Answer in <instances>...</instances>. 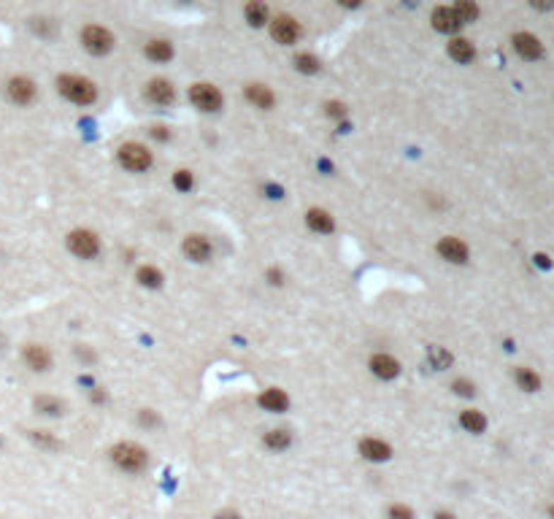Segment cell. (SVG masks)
I'll list each match as a JSON object with an SVG mask.
<instances>
[{"label": "cell", "instance_id": "cell-1", "mask_svg": "<svg viewBox=\"0 0 554 519\" xmlns=\"http://www.w3.org/2000/svg\"><path fill=\"white\" fill-rule=\"evenodd\" d=\"M57 92L62 98H68L71 103H76V106H90L98 98V90H95L93 81L84 76H73V74L57 76Z\"/></svg>", "mask_w": 554, "mask_h": 519}, {"label": "cell", "instance_id": "cell-2", "mask_svg": "<svg viewBox=\"0 0 554 519\" xmlns=\"http://www.w3.org/2000/svg\"><path fill=\"white\" fill-rule=\"evenodd\" d=\"M111 460H114L122 471H130V474H138V471H143V468L149 465V455H146V449L138 446V443H133V441L117 443V446L111 449Z\"/></svg>", "mask_w": 554, "mask_h": 519}, {"label": "cell", "instance_id": "cell-3", "mask_svg": "<svg viewBox=\"0 0 554 519\" xmlns=\"http://www.w3.org/2000/svg\"><path fill=\"white\" fill-rule=\"evenodd\" d=\"M119 163H122L127 170H133V173H141V170L152 168V152L143 146V144H136V141H130V144H122L119 146Z\"/></svg>", "mask_w": 554, "mask_h": 519}, {"label": "cell", "instance_id": "cell-4", "mask_svg": "<svg viewBox=\"0 0 554 519\" xmlns=\"http://www.w3.org/2000/svg\"><path fill=\"white\" fill-rule=\"evenodd\" d=\"M81 44L84 49L90 52V54H108L111 49H114V35L103 28V25H87L84 30H81Z\"/></svg>", "mask_w": 554, "mask_h": 519}, {"label": "cell", "instance_id": "cell-5", "mask_svg": "<svg viewBox=\"0 0 554 519\" xmlns=\"http://www.w3.org/2000/svg\"><path fill=\"white\" fill-rule=\"evenodd\" d=\"M68 249L81 260H93L98 257V252H100V241H98V235H95L93 230H73L71 235H68Z\"/></svg>", "mask_w": 554, "mask_h": 519}, {"label": "cell", "instance_id": "cell-6", "mask_svg": "<svg viewBox=\"0 0 554 519\" xmlns=\"http://www.w3.org/2000/svg\"><path fill=\"white\" fill-rule=\"evenodd\" d=\"M189 100L201 108V111H219L222 108V92L216 90L214 84L201 81V84H192L189 87Z\"/></svg>", "mask_w": 554, "mask_h": 519}, {"label": "cell", "instance_id": "cell-7", "mask_svg": "<svg viewBox=\"0 0 554 519\" xmlns=\"http://www.w3.org/2000/svg\"><path fill=\"white\" fill-rule=\"evenodd\" d=\"M271 35H273V41H278V44L290 46L300 38V25L295 22L293 16L278 14L276 19L271 22Z\"/></svg>", "mask_w": 554, "mask_h": 519}, {"label": "cell", "instance_id": "cell-8", "mask_svg": "<svg viewBox=\"0 0 554 519\" xmlns=\"http://www.w3.org/2000/svg\"><path fill=\"white\" fill-rule=\"evenodd\" d=\"M6 92H8V98L14 100L16 106H28V103H33V98H35V84L28 76H14L8 78Z\"/></svg>", "mask_w": 554, "mask_h": 519}, {"label": "cell", "instance_id": "cell-9", "mask_svg": "<svg viewBox=\"0 0 554 519\" xmlns=\"http://www.w3.org/2000/svg\"><path fill=\"white\" fill-rule=\"evenodd\" d=\"M511 44H514L517 54H519L522 60H541V57H543V44H541L533 33H517V35L511 38Z\"/></svg>", "mask_w": 554, "mask_h": 519}, {"label": "cell", "instance_id": "cell-10", "mask_svg": "<svg viewBox=\"0 0 554 519\" xmlns=\"http://www.w3.org/2000/svg\"><path fill=\"white\" fill-rule=\"evenodd\" d=\"M438 255L449 262H454V265H465L468 262V246L462 244L460 238H454V235H447V238H441L438 241Z\"/></svg>", "mask_w": 554, "mask_h": 519}, {"label": "cell", "instance_id": "cell-11", "mask_svg": "<svg viewBox=\"0 0 554 519\" xmlns=\"http://www.w3.org/2000/svg\"><path fill=\"white\" fill-rule=\"evenodd\" d=\"M182 249H184V255L192 260V262H206V260L211 257V241H208L206 235H201V233L187 235Z\"/></svg>", "mask_w": 554, "mask_h": 519}, {"label": "cell", "instance_id": "cell-12", "mask_svg": "<svg viewBox=\"0 0 554 519\" xmlns=\"http://www.w3.org/2000/svg\"><path fill=\"white\" fill-rule=\"evenodd\" d=\"M146 98L152 103H157V106H170L173 98H176V90H173V84H170L168 78H152L146 84Z\"/></svg>", "mask_w": 554, "mask_h": 519}, {"label": "cell", "instance_id": "cell-13", "mask_svg": "<svg viewBox=\"0 0 554 519\" xmlns=\"http://www.w3.org/2000/svg\"><path fill=\"white\" fill-rule=\"evenodd\" d=\"M370 371H373V376H379V379H395V376L401 373V363H398L392 354L379 351V354L370 357Z\"/></svg>", "mask_w": 554, "mask_h": 519}, {"label": "cell", "instance_id": "cell-14", "mask_svg": "<svg viewBox=\"0 0 554 519\" xmlns=\"http://www.w3.org/2000/svg\"><path fill=\"white\" fill-rule=\"evenodd\" d=\"M432 28L438 33H457L462 28L457 14L449 8V6H438V8H432V16H430Z\"/></svg>", "mask_w": 554, "mask_h": 519}, {"label": "cell", "instance_id": "cell-15", "mask_svg": "<svg viewBox=\"0 0 554 519\" xmlns=\"http://www.w3.org/2000/svg\"><path fill=\"white\" fill-rule=\"evenodd\" d=\"M360 455L370 462H384V460L392 457V449H389V443L379 441V438H363L360 441Z\"/></svg>", "mask_w": 554, "mask_h": 519}, {"label": "cell", "instance_id": "cell-16", "mask_svg": "<svg viewBox=\"0 0 554 519\" xmlns=\"http://www.w3.org/2000/svg\"><path fill=\"white\" fill-rule=\"evenodd\" d=\"M260 406L265 412H287V406H290V397L284 390H278V387H268V390H262L260 395Z\"/></svg>", "mask_w": 554, "mask_h": 519}, {"label": "cell", "instance_id": "cell-17", "mask_svg": "<svg viewBox=\"0 0 554 519\" xmlns=\"http://www.w3.org/2000/svg\"><path fill=\"white\" fill-rule=\"evenodd\" d=\"M22 357H25V363L33 371H49V366H52V357H49L47 346H41V344H28L25 351H22Z\"/></svg>", "mask_w": 554, "mask_h": 519}, {"label": "cell", "instance_id": "cell-18", "mask_svg": "<svg viewBox=\"0 0 554 519\" xmlns=\"http://www.w3.org/2000/svg\"><path fill=\"white\" fill-rule=\"evenodd\" d=\"M247 98L249 103H254L257 108H268L276 103V98H273V92H271V87H265V84H247Z\"/></svg>", "mask_w": 554, "mask_h": 519}, {"label": "cell", "instance_id": "cell-19", "mask_svg": "<svg viewBox=\"0 0 554 519\" xmlns=\"http://www.w3.org/2000/svg\"><path fill=\"white\" fill-rule=\"evenodd\" d=\"M449 57L454 62H460V65H465V62H471L476 57V49H473V44L468 38H452L449 41Z\"/></svg>", "mask_w": 554, "mask_h": 519}, {"label": "cell", "instance_id": "cell-20", "mask_svg": "<svg viewBox=\"0 0 554 519\" xmlns=\"http://www.w3.org/2000/svg\"><path fill=\"white\" fill-rule=\"evenodd\" d=\"M306 222H308V228L317 230V233H333V230H336L333 216L327 214L324 209H311L306 214Z\"/></svg>", "mask_w": 554, "mask_h": 519}, {"label": "cell", "instance_id": "cell-21", "mask_svg": "<svg viewBox=\"0 0 554 519\" xmlns=\"http://www.w3.org/2000/svg\"><path fill=\"white\" fill-rule=\"evenodd\" d=\"M460 425L468 433H473V436H478V433H484L487 430V416L481 412H476V409H465V412L460 414Z\"/></svg>", "mask_w": 554, "mask_h": 519}, {"label": "cell", "instance_id": "cell-22", "mask_svg": "<svg viewBox=\"0 0 554 519\" xmlns=\"http://www.w3.org/2000/svg\"><path fill=\"white\" fill-rule=\"evenodd\" d=\"M146 57L154 62H168L170 57H173V44L170 41H163V38H154V41H149L146 44Z\"/></svg>", "mask_w": 554, "mask_h": 519}, {"label": "cell", "instance_id": "cell-23", "mask_svg": "<svg viewBox=\"0 0 554 519\" xmlns=\"http://www.w3.org/2000/svg\"><path fill=\"white\" fill-rule=\"evenodd\" d=\"M514 379H517L519 390H524V392H538L541 390V376L536 371H530V368H517Z\"/></svg>", "mask_w": 554, "mask_h": 519}, {"label": "cell", "instance_id": "cell-24", "mask_svg": "<svg viewBox=\"0 0 554 519\" xmlns=\"http://www.w3.org/2000/svg\"><path fill=\"white\" fill-rule=\"evenodd\" d=\"M244 16H247V22L252 28H262L268 22V6L252 0V3H247V8H244Z\"/></svg>", "mask_w": 554, "mask_h": 519}, {"label": "cell", "instance_id": "cell-25", "mask_svg": "<svg viewBox=\"0 0 554 519\" xmlns=\"http://www.w3.org/2000/svg\"><path fill=\"white\" fill-rule=\"evenodd\" d=\"M452 11L457 14L460 25H468V22H473L478 16V6L476 3H471V0H457V3L452 6Z\"/></svg>", "mask_w": 554, "mask_h": 519}, {"label": "cell", "instance_id": "cell-26", "mask_svg": "<svg viewBox=\"0 0 554 519\" xmlns=\"http://www.w3.org/2000/svg\"><path fill=\"white\" fill-rule=\"evenodd\" d=\"M136 279H138V284H143V287H160L163 284V271H157L154 265H141L138 274H136Z\"/></svg>", "mask_w": 554, "mask_h": 519}, {"label": "cell", "instance_id": "cell-27", "mask_svg": "<svg viewBox=\"0 0 554 519\" xmlns=\"http://www.w3.org/2000/svg\"><path fill=\"white\" fill-rule=\"evenodd\" d=\"M290 441H293L290 430H268V433H265V446H268V449L281 452V449H287V446H290Z\"/></svg>", "mask_w": 554, "mask_h": 519}, {"label": "cell", "instance_id": "cell-28", "mask_svg": "<svg viewBox=\"0 0 554 519\" xmlns=\"http://www.w3.org/2000/svg\"><path fill=\"white\" fill-rule=\"evenodd\" d=\"M35 412L47 414V416H57V414H62V400L52 395H38L35 397Z\"/></svg>", "mask_w": 554, "mask_h": 519}, {"label": "cell", "instance_id": "cell-29", "mask_svg": "<svg viewBox=\"0 0 554 519\" xmlns=\"http://www.w3.org/2000/svg\"><path fill=\"white\" fill-rule=\"evenodd\" d=\"M295 71H300V74H319V60L314 57V54H308V52H300V54H295Z\"/></svg>", "mask_w": 554, "mask_h": 519}, {"label": "cell", "instance_id": "cell-30", "mask_svg": "<svg viewBox=\"0 0 554 519\" xmlns=\"http://www.w3.org/2000/svg\"><path fill=\"white\" fill-rule=\"evenodd\" d=\"M428 360L432 363L435 371H444V368L452 366V354H449L447 349H441V346H430V349H428Z\"/></svg>", "mask_w": 554, "mask_h": 519}, {"label": "cell", "instance_id": "cell-31", "mask_svg": "<svg viewBox=\"0 0 554 519\" xmlns=\"http://www.w3.org/2000/svg\"><path fill=\"white\" fill-rule=\"evenodd\" d=\"M387 519H414V508H408L406 503H395L387 508Z\"/></svg>", "mask_w": 554, "mask_h": 519}, {"label": "cell", "instance_id": "cell-32", "mask_svg": "<svg viewBox=\"0 0 554 519\" xmlns=\"http://www.w3.org/2000/svg\"><path fill=\"white\" fill-rule=\"evenodd\" d=\"M173 184H176V189H182V192L192 189V173H189V170H176V173H173Z\"/></svg>", "mask_w": 554, "mask_h": 519}, {"label": "cell", "instance_id": "cell-33", "mask_svg": "<svg viewBox=\"0 0 554 519\" xmlns=\"http://www.w3.org/2000/svg\"><path fill=\"white\" fill-rule=\"evenodd\" d=\"M454 387V392L462 397H471L473 392H476V387H473V382H468V379H457V382L452 384Z\"/></svg>", "mask_w": 554, "mask_h": 519}, {"label": "cell", "instance_id": "cell-34", "mask_svg": "<svg viewBox=\"0 0 554 519\" xmlns=\"http://www.w3.org/2000/svg\"><path fill=\"white\" fill-rule=\"evenodd\" d=\"M30 436H33V441H35V443H41V446H52V449H57V446H60V443L54 441L52 436H47L44 430H38V433H30Z\"/></svg>", "mask_w": 554, "mask_h": 519}, {"label": "cell", "instance_id": "cell-35", "mask_svg": "<svg viewBox=\"0 0 554 519\" xmlns=\"http://www.w3.org/2000/svg\"><path fill=\"white\" fill-rule=\"evenodd\" d=\"M327 114H330V117H343V114H346V106H343V103H327Z\"/></svg>", "mask_w": 554, "mask_h": 519}, {"label": "cell", "instance_id": "cell-36", "mask_svg": "<svg viewBox=\"0 0 554 519\" xmlns=\"http://www.w3.org/2000/svg\"><path fill=\"white\" fill-rule=\"evenodd\" d=\"M268 279L271 284H281V271H268Z\"/></svg>", "mask_w": 554, "mask_h": 519}, {"label": "cell", "instance_id": "cell-37", "mask_svg": "<svg viewBox=\"0 0 554 519\" xmlns=\"http://www.w3.org/2000/svg\"><path fill=\"white\" fill-rule=\"evenodd\" d=\"M216 519H241L235 511H222V514H216Z\"/></svg>", "mask_w": 554, "mask_h": 519}, {"label": "cell", "instance_id": "cell-38", "mask_svg": "<svg viewBox=\"0 0 554 519\" xmlns=\"http://www.w3.org/2000/svg\"><path fill=\"white\" fill-rule=\"evenodd\" d=\"M152 136H154V138H168L170 133H165V127H154V130H152Z\"/></svg>", "mask_w": 554, "mask_h": 519}, {"label": "cell", "instance_id": "cell-39", "mask_svg": "<svg viewBox=\"0 0 554 519\" xmlns=\"http://www.w3.org/2000/svg\"><path fill=\"white\" fill-rule=\"evenodd\" d=\"M435 519H454V514H447V511H438Z\"/></svg>", "mask_w": 554, "mask_h": 519}, {"label": "cell", "instance_id": "cell-40", "mask_svg": "<svg viewBox=\"0 0 554 519\" xmlns=\"http://www.w3.org/2000/svg\"><path fill=\"white\" fill-rule=\"evenodd\" d=\"M549 517H552V519H554V506H552V508H549Z\"/></svg>", "mask_w": 554, "mask_h": 519}]
</instances>
